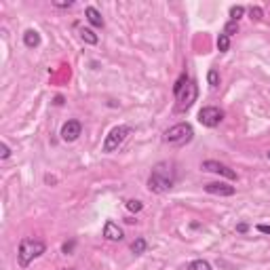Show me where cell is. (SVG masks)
I'll use <instances>...</instances> for the list:
<instances>
[{"label":"cell","instance_id":"15","mask_svg":"<svg viewBox=\"0 0 270 270\" xmlns=\"http://www.w3.org/2000/svg\"><path fill=\"white\" fill-rule=\"evenodd\" d=\"M188 270H213V268L207 260H194V262L188 264Z\"/></svg>","mask_w":270,"mask_h":270},{"label":"cell","instance_id":"7","mask_svg":"<svg viewBox=\"0 0 270 270\" xmlns=\"http://www.w3.org/2000/svg\"><path fill=\"white\" fill-rule=\"evenodd\" d=\"M201 169L211 171V173H218V175H224V177H228V179H237V171H232L230 167L222 165L220 160H205V163L201 165Z\"/></svg>","mask_w":270,"mask_h":270},{"label":"cell","instance_id":"12","mask_svg":"<svg viewBox=\"0 0 270 270\" xmlns=\"http://www.w3.org/2000/svg\"><path fill=\"white\" fill-rule=\"evenodd\" d=\"M76 32L80 36V40H85L87 44H97V34L93 30H89V28H83V25H76Z\"/></svg>","mask_w":270,"mask_h":270},{"label":"cell","instance_id":"3","mask_svg":"<svg viewBox=\"0 0 270 270\" xmlns=\"http://www.w3.org/2000/svg\"><path fill=\"white\" fill-rule=\"evenodd\" d=\"M173 93L177 97V106L175 108H177L179 112L188 110V108L196 102V95H199V91H196V85L192 83V80H188L186 74L177 78V83L173 87Z\"/></svg>","mask_w":270,"mask_h":270},{"label":"cell","instance_id":"16","mask_svg":"<svg viewBox=\"0 0 270 270\" xmlns=\"http://www.w3.org/2000/svg\"><path fill=\"white\" fill-rule=\"evenodd\" d=\"M218 49H220L222 53H226V51L230 49V36H226L224 32L218 36Z\"/></svg>","mask_w":270,"mask_h":270},{"label":"cell","instance_id":"5","mask_svg":"<svg viewBox=\"0 0 270 270\" xmlns=\"http://www.w3.org/2000/svg\"><path fill=\"white\" fill-rule=\"evenodd\" d=\"M129 135H131V127H129V125H119V127H114L110 133L106 135V139H104V152H108V154L114 152L125 139L129 137Z\"/></svg>","mask_w":270,"mask_h":270},{"label":"cell","instance_id":"1","mask_svg":"<svg viewBox=\"0 0 270 270\" xmlns=\"http://www.w3.org/2000/svg\"><path fill=\"white\" fill-rule=\"evenodd\" d=\"M175 184V169L167 160H160L152 167V173L148 177V190L154 194H163L169 192Z\"/></svg>","mask_w":270,"mask_h":270},{"label":"cell","instance_id":"10","mask_svg":"<svg viewBox=\"0 0 270 270\" xmlns=\"http://www.w3.org/2000/svg\"><path fill=\"white\" fill-rule=\"evenodd\" d=\"M104 237L108 241H123V228H119V224H114L112 220H108L104 224Z\"/></svg>","mask_w":270,"mask_h":270},{"label":"cell","instance_id":"19","mask_svg":"<svg viewBox=\"0 0 270 270\" xmlns=\"http://www.w3.org/2000/svg\"><path fill=\"white\" fill-rule=\"evenodd\" d=\"M127 209H129V211H133V213H137V211H141V209H143V203H141V201H133V199H131V201H127Z\"/></svg>","mask_w":270,"mask_h":270},{"label":"cell","instance_id":"23","mask_svg":"<svg viewBox=\"0 0 270 270\" xmlns=\"http://www.w3.org/2000/svg\"><path fill=\"white\" fill-rule=\"evenodd\" d=\"M258 232H262V235H270V226H268V224H260Z\"/></svg>","mask_w":270,"mask_h":270},{"label":"cell","instance_id":"24","mask_svg":"<svg viewBox=\"0 0 270 270\" xmlns=\"http://www.w3.org/2000/svg\"><path fill=\"white\" fill-rule=\"evenodd\" d=\"M55 6H59V8H70L72 6V0H68V2H53Z\"/></svg>","mask_w":270,"mask_h":270},{"label":"cell","instance_id":"13","mask_svg":"<svg viewBox=\"0 0 270 270\" xmlns=\"http://www.w3.org/2000/svg\"><path fill=\"white\" fill-rule=\"evenodd\" d=\"M23 44H25L28 49L38 47V44H40V34L36 32V30H25V34H23Z\"/></svg>","mask_w":270,"mask_h":270},{"label":"cell","instance_id":"6","mask_svg":"<svg viewBox=\"0 0 270 270\" xmlns=\"http://www.w3.org/2000/svg\"><path fill=\"white\" fill-rule=\"evenodd\" d=\"M222 121H224V110H220V108H215V106H207L199 112V123L203 127L213 129V127H218Z\"/></svg>","mask_w":270,"mask_h":270},{"label":"cell","instance_id":"11","mask_svg":"<svg viewBox=\"0 0 270 270\" xmlns=\"http://www.w3.org/2000/svg\"><path fill=\"white\" fill-rule=\"evenodd\" d=\"M85 17H87L89 23L95 25V28H104V17H102V13L97 11L95 6H87L85 8Z\"/></svg>","mask_w":270,"mask_h":270},{"label":"cell","instance_id":"8","mask_svg":"<svg viewBox=\"0 0 270 270\" xmlns=\"http://www.w3.org/2000/svg\"><path fill=\"white\" fill-rule=\"evenodd\" d=\"M80 131H83V125L78 121H68L64 127H61V139L64 141H76L80 137Z\"/></svg>","mask_w":270,"mask_h":270},{"label":"cell","instance_id":"17","mask_svg":"<svg viewBox=\"0 0 270 270\" xmlns=\"http://www.w3.org/2000/svg\"><path fill=\"white\" fill-rule=\"evenodd\" d=\"M207 83H209L211 89H218L220 87V74H218V70H209V74H207Z\"/></svg>","mask_w":270,"mask_h":270},{"label":"cell","instance_id":"9","mask_svg":"<svg viewBox=\"0 0 270 270\" xmlns=\"http://www.w3.org/2000/svg\"><path fill=\"white\" fill-rule=\"evenodd\" d=\"M205 190L209 192V194H215V196H232V194L237 192V188L224 184V182H211V184L205 186Z\"/></svg>","mask_w":270,"mask_h":270},{"label":"cell","instance_id":"2","mask_svg":"<svg viewBox=\"0 0 270 270\" xmlns=\"http://www.w3.org/2000/svg\"><path fill=\"white\" fill-rule=\"evenodd\" d=\"M44 251H47V245H44L42 241L25 237V239H21V243H19V251H17V262H19L21 268H28L36 258H40V256L44 254Z\"/></svg>","mask_w":270,"mask_h":270},{"label":"cell","instance_id":"21","mask_svg":"<svg viewBox=\"0 0 270 270\" xmlns=\"http://www.w3.org/2000/svg\"><path fill=\"white\" fill-rule=\"evenodd\" d=\"M249 15H251V19L260 21V19H262V15H264V11H262L260 6H251V8H249Z\"/></svg>","mask_w":270,"mask_h":270},{"label":"cell","instance_id":"14","mask_svg":"<svg viewBox=\"0 0 270 270\" xmlns=\"http://www.w3.org/2000/svg\"><path fill=\"white\" fill-rule=\"evenodd\" d=\"M146 247H148V243H146V239H135L133 243H131V251L135 256H141L143 251H146Z\"/></svg>","mask_w":270,"mask_h":270},{"label":"cell","instance_id":"18","mask_svg":"<svg viewBox=\"0 0 270 270\" xmlns=\"http://www.w3.org/2000/svg\"><path fill=\"white\" fill-rule=\"evenodd\" d=\"M239 32V21H228L226 23V28H224V34H226V36H232V34H237Z\"/></svg>","mask_w":270,"mask_h":270},{"label":"cell","instance_id":"25","mask_svg":"<svg viewBox=\"0 0 270 270\" xmlns=\"http://www.w3.org/2000/svg\"><path fill=\"white\" fill-rule=\"evenodd\" d=\"M237 230H239V232H245V230H247V224H239Z\"/></svg>","mask_w":270,"mask_h":270},{"label":"cell","instance_id":"26","mask_svg":"<svg viewBox=\"0 0 270 270\" xmlns=\"http://www.w3.org/2000/svg\"><path fill=\"white\" fill-rule=\"evenodd\" d=\"M266 156H268V160H270V152H268V154H266Z\"/></svg>","mask_w":270,"mask_h":270},{"label":"cell","instance_id":"20","mask_svg":"<svg viewBox=\"0 0 270 270\" xmlns=\"http://www.w3.org/2000/svg\"><path fill=\"white\" fill-rule=\"evenodd\" d=\"M243 13H245V8H243V6H232V8H230V17H232V21H239L241 17H243Z\"/></svg>","mask_w":270,"mask_h":270},{"label":"cell","instance_id":"4","mask_svg":"<svg viewBox=\"0 0 270 270\" xmlns=\"http://www.w3.org/2000/svg\"><path fill=\"white\" fill-rule=\"evenodd\" d=\"M192 137H194V129L188 123L173 125V127L167 129L163 135L165 143H171V146H186L188 141H192Z\"/></svg>","mask_w":270,"mask_h":270},{"label":"cell","instance_id":"22","mask_svg":"<svg viewBox=\"0 0 270 270\" xmlns=\"http://www.w3.org/2000/svg\"><path fill=\"white\" fill-rule=\"evenodd\" d=\"M8 156H11V148L4 141H0V158H8Z\"/></svg>","mask_w":270,"mask_h":270}]
</instances>
